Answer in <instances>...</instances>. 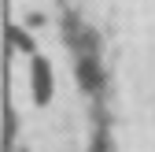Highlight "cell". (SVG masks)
I'll list each match as a JSON object with an SVG mask.
<instances>
[{"label":"cell","instance_id":"6da1fadb","mask_svg":"<svg viewBox=\"0 0 155 152\" xmlns=\"http://www.w3.org/2000/svg\"><path fill=\"white\" fill-rule=\"evenodd\" d=\"M33 100L37 104L52 100V71H48L45 60H33Z\"/></svg>","mask_w":155,"mask_h":152},{"label":"cell","instance_id":"7a4b0ae2","mask_svg":"<svg viewBox=\"0 0 155 152\" xmlns=\"http://www.w3.org/2000/svg\"><path fill=\"white\" fill-rule=\"evenodd\" d=\"M78 78H81V85H85L89 93H100V85H104V71L96 67V60H89V56H85V60L78 63Z\"/></svg>","mask_w":155,"mask_h":152}]
</instances>
